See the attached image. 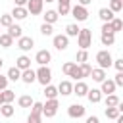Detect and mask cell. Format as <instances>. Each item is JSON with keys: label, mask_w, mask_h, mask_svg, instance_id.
Instances as JSON below:
<instances>
[{"label": "cell", "mask_w": 123, "mask_h": 123, "mask_svg": "<svg viewBox=\"0 0 123 123\" xmlns=\"http://www.w3.org/2000/svg\"><path fill=\"white\" fill-rule=\"evenodd\" d=\"M96 62H98V65L104 67V69H110V67L113 65V58H111V54H110L108 50H100V52L96 54Z\"/></svg>", "instance_id": "4"}, {"label": "cell", "mask_w": 123, "mask_h": 123, "mask_svg": "<svg viewBox=\"0 0 123 123\" xmlns=\"http://www.w3.org/2000/svg\"><path fill=\"white\" fill-rule=\"evenodd\" d=\"M77 44H79L81 48L92 46V31H90V29H81L79 35H77Z\"/></svg>", "instance_id": "2"}, {"label": "cell", "mask_w": 123, "mask_h": 123, "mask_svg": "<svg viewBox=\"0 0 123 123\" xmlns=\"http://www.w3.org/2000/svg\"><path fill=\"white\" fill-rule=\"evenodd\" d=\"M79 31H81V29H79L77 23H69V25L65 27V35H67V37H77Z\"/></svg>", "instance_id": "31"}, {"label": "cell", "mask_w": 123, "mask_h": 123, "mask_svg": "<svg viewBox=\"0 0 123 123\" xmlns=\"http://www.w3.org/2000/svg\"><path fill=\"white\" fill-rule=\"evenodd\" d=\"M86 98H88V102H92V104H98V102L102 100V90H100V88H88V92H86Z\"/></svg>", "instance_id": "18"}, {"label": "cell", "mask_w": 123, "mask_h": 123, "mask_svg": "<svg viewBox=\"0 0 123 123\" xmlns=\"http://www.w3.org/2000/svg\"><path fill=\"white\" fill-rule=\"evenodd\" d=\"M0 27H2V25H0Z\"/></svg>", "instance_id": "56"}, {"label": "cell", "mask_w": 123, "mask_h": 123, "mask_svg": "<svg viewBox=\"0 0 123 123\" xmlns=\"http://www.w3.org/2000/svg\"><path fill=\"white\" fill-rule=\"evenodd\" d=\"M52 42H54V48L62 52V50H67V46H69V37H67V35H54Z\"/></svg>", "instance_id": "6"}, {"label": "cell", "mask_w": 123, "mask_h": 123, "mask_svg": "<svg viewBox=\"0 0 123 123\" xmlns=\"http://www.w3.org/2000/svg\"><path fill=\"white\" fill-rule=\"evenodd\" d=\"M100 42H102L104 46H113V42H115V33H102V35H100Z\"/></svg>", "instance_id": "21"}, {"label": "cell", "mask_w": 123, "mask_h": 123, "mask_svg": "<svg viewBox=\"0 0 123 123\" xmlns=\"http://www.w3.org/2000/svg\"><path fill=\"white\" fill-rule=\"evenodd\" d=\"M115 121H117V123H123V113H119V117H117Z\"/></svg>", "instance_id": "49"}, {"label": "cell", "mask_w": 123, "mask_h": 123, "mask_svg": "<svg viewBox=\"0 0 123 123\" xmlns=\"http://www.w3.org/2000/svg\"><path fill=\"white\" fill-rule=\"evenodd\" d=\"M42 17H44L46 23H52V25H54V23L60 19V13H58V10H46V13H44Z\"/></svg>", "instance_id": "20"}, {"label": "cell", "mask_w": 123, "mask_h": 123, "mask_svg": "<svg viewBox=\"0 0 123 123\" xmlns=\"http://www.w3.org/2000/svg\"><path fill=\"white\" fill-rule=\"evenodd\" d=\"M2 65H4V60H2V58H0V69H2Z\"/></svg>", "instance_id": "52"}, {"label": "cell", "mask_w": 123, "mask_h": 123, "mask_svg": "<svg viewBox=\"0 0 123 123\" xmlns=\"http://www.w3.org/2000/svg\"><path fill=\"white\" fill-rule=\"evenodd\" d=\"M86 92H88V85L79 79V81L73 85V94H77V96H86Z\"/></svg>", "instance_id": "14"}, {"label": "cell", "mask_w": 123, "mask_h": 123, "mask_svg": "<svg viewBox=\"0 0 123 123\" xmlns=\"http://www.w3.org/2000/svg\"><path fill=\"white\" fill-rule=\"evenodd\" d=\"M58 2H71V0H58Z\"/></svg>", "instance_id": "53"}, {"label": "cell", "mask_w": 123, "mask_h": 123, "mask_svg": "<svg viewBox=\"0 0 123 123\" xmlns=\"http://www.w3.org/2000/svg\"><path fill=\"white\" fill-rule=\"evenodd\" d=\"M46 2H54V0H46Z\"/></svg>", "instance_id": "54"}, {"label": "cell", "mask_w": 123, "mask_h": 123, "mask_svg": "<svg viewBox=\"0 0 123 123\" xmlns=\"http://www.w3.org/2000/svg\"><path fill=\"white\" fill-rule=\"evenodd\" d=\"M4 104V96H2V90H0V106Z\"/></svg>", "instance_id": "51"}, {"label": "cell", "mask_w": 123, "mask_h": 123, "mask_svg": "<svg viewBox=\"0 0 123 123\" xmlns=\"http://www.w3.org/2000/svg\"><path fill=\"white\" fill-rule=\"evenodd\" d=\"M121 100H119V96L115 94V92H111V94H106V106H117Z\"/></svg>", "instance_id": "34"}, {"label": "cell", "mask_w": 123, "mask_h": 123, "mask_svg": "<svg viewBox=\"0 0 123 123\" xmlns=\"http://www.w3.org/2000/svg\"><path fill=\"white\" fill-rule=\"evenodd\" d=\"M2 96H4V102H13L15 92H13V90H10V88H4V90H2Z\"/></svg>", "instance_id": "37"}, {"label": "cell", "mask_w": 123, "mask_h": 123, "mask_svg": "<svg viewBox=\"0 0 123 123\" xmlns=\"http://www.w3.org/2000/svg\"><path fill=\"white\" fill-rule=\"evenodd\" d=\"M6 75H8V79H10V81H13V83H15V81H21V69H19L17 65L10 67Z\"/></svg>", "instance_id": "22"}, {"label": "cell", "mask_w": 123, "mask_h": 123, "mask_svg": "<svg viewBox=\"0 0 123 123\" xmlns=\"http://www.w3.org/2000/svg\"><path fill=\"white\" fill-rule=\"evenodd\" d=\"M121 33H123V29H121Z\"/></svg>", "instance_id": "55"}, {"label": "cell", "mask_w": 123, "mask_h": 123, "mask_svg": "<svg viewBox=\"0 0 123 123\" xmlns=\"http://www.w3.org/2000/svg\"><path fill=\"white\" fill-rule=\"evenodd\" d=\"M110 23H111V27H113V31H115V33H119V31L123 29V21H121L119 17H113Z\"/></svg>", "instance_id": "39"}, {"label": "cell", "mask_w": 123, "mask_h": 123, "mask_svg": "<svg viewBox=\"0 0 123 123\" xmlns=\"http://www.w3.org/2000/svg\"><path fill=\"white\" fill-rule=\"evenodd\" d=\"M37 81H38L42 86L50 85V81H52V71H50L48 65H40V67L37 69Z\"/></svg>", "instance_id": "3"}, {"label": "cell", "mask_w": 123, "mask_h": 123, "mask_svg": "<svg viewBox=\"0 0 123 123\" xmlns=\"http://www.w3.org/2000/svg\"><path fill=\"white\" fill-rule=\"evenodd\" d=\"M117 108H119V111L123 113V102H119V104H117Z\"/></svg>", "instance_id": "50"}, {"label": "cell", "mask_w": 123, "mask_h": 123, "mask_svg": "<svg viewBox=\"0 0 123 123\" xmlns=\"http://www.w3.org/2000/svg\"><path fill=\"white\" fill-rule=\"evenodd\" d=\"M13 111H15V108L12 106V102H4V104L0 106V115H2V117H6V119H8V117H12V115H13Z\"/></svg>", "instance_id": "19"}, {"label": "cell", "mask_w": 123, "mask_h": 123, "mask_svg": "<svg viewBox=\"0 0 123 123\" xmlns=\"http://www.w3.org/2000/svg\"><path fill=\"white\" fill-rule=\"evenodd\" d=\"M27 2H29V0H13L15 6H27Z\"/></svg>", "instance_id": "47"}, {"label": "cell", "mask_w": 123, "mask_h": 123, "mask_svg": "<svg viewBox=\"0 0 123 123\" xmlns=\"http://www.w3.org/2000/svg\"><path fill=\"white\" fill-rule=\"evenodd\" d=\"M110 8L117 13V12H121L123 10V0H110Z\"/></svg>", "instance_id": "38"}, {"label": "cell", "mask_w": 123, "mask_h": 123, "mask_svg": "<svg viewBox=\"0 0 123 123\" xmlns=\"http://www.w3.org/2000/svg\"><path fill=\"white\" fill-rule=\"evenodd\" d=\"M113 67H115L117 71H123V58H119V60H115V62H113Z\"/></svg>", "instance_id": "45"}, {"label": "cell", "mask_w": 123, "mask_h": 123, "mask_svg": "<svg viewBox=\"0 0 123 123\" xmlns=\"http://www.w3.org/2000/svg\"><path fill=\"white\" fill-rule=\"evenodd\" d=\"M104 113H106V117H108V119H113V121H115V119L119 117V113H121V111H119V108H117V106H106V111H104Z\"/></svg>", "instance_id": "26"}, {"label": "cell", "mask_w": 123, "mask_h": 123, "mask_svg": "<svg viewBox=\"0 0 123 123\" xmlns=\"http://www.w3.org/2000/svg\"><path fill=\"white\" fill-rule=\"evenodd\" d=\"M115 88H117V85H115V81L113 79H104L102 83H100V90H102V94H111V92H115Z\"/></svg>", "instance_id": "11"}, {"label": "cell", "mask_w": 123, "mask_h": 123, "mask_svg": "<svg viewBox=\"0 0 123 123\" xmlns=\"http://www.w3.org/2000/svg\"><path fill=\"white\" fill-rule=\"evenodd\" d=\"M75 67H77V63H75V62H65V63L62 65V71H63L67 77H71V73L75 71Z\"/></svg>", "instance_id": "32"}, {"label": "cell", "mask_w": 123, "mask_h": 123, "mask_svg": "<svg viewBox=\"0 0 123 123\" xmlns=\"http://www.w3.org/2000/svg\"><path fill=\"white\" fill-rule=\"evenodd\" d=\"M13 40H15V38H13L10 33H0V46H2V48H10V46L13 44Z\"/></svg>", "instance_id": "23"}, {"label": "cell", "mask_w": 123, "mask_h": 123, "mask_svg": "<svg viewBox=\"0 0 123 123\" xmlns=\"http://www.w3.org/2000/svg\"><path fill=\"white\" fill-rule=\"evenodd\" d=\"M33 46H35L33 37H19L17 38V48L21 52H29V50H33Z\"/></svg>", "instance_id": "9"}, {"label": "cell", "mask_w": 123, "mask_h": 123, "mask_svg": "<svg viewBox=\"0 0 123 123\" xmlns=\"http://www.w3.org/2000/svg\"><path fill=\"white\" fill-rule=\"evenodd\" d=\"M81 65V73H83V79L85 77H90V73H92V65L88 63V62H83V63H79Z\"/></svg>", "instance_id": "35"}, {"label": "cell", "mask_w": 123, "mask_h": 123, "mask_svg": "<svg viewBox=\"0 0 123 123\" xmlns=\"http://www.w3.org/2000/svg\"><path fill=\"white\" fill-rule=\"evenodd\" d=\"M42 106H44L42 102H35V104L31 106V111H33V113H38V115H42Z\"/></svg>", "instance_id": "40"}, {"label": "cell", "mask_w": 123, "mask_h": 123, "mask_svg": "<svg viewBox=\"0 0 123 123\" xmlns=\"http://www.w3.org/2000/svg\"><path fill=\"white\" fill-rule=\"evenodd\" d=\"M35 62H37L38 65H48V63L52 62V54H50L48 50H38L37 56H35Z\"/></svg>", "instance_id": "10"}, {"label": "cell", "mask_w": 123, "mask_h": 123, "mask_svg": "<svg viewBox=\"0 0 123 123\" xmlns=\"http://www.w3.org/2000/svg\"><path fill=\"white\" fill-rule=\"evenodd\" d=\"M102 33H115L110 21H104V25H102Z\"/></svg>", "instance_id": "43"}, {"label": "cell", "mask_w": 123, "mask_h": 123, "mask_svg": "<svg viewBox=\"0 0 123 123\" xmlns=\"http://www.w3.org/2000/svg\"><path fill=\"white\" fill-rule=\"evenodd\" d=\"M79 4H83V6H88V4H92V0H79Z\"/></svg>", "instance_id": "48"}, {"label": "cell", "mask_w": 123, "mask_h": 123, "mask_svg": "<svg viewBox=\"0 0 123 123\" xmlns=\"http://www.w3.org/2000/svg\"><path fill=\"white\" fill-rule=\"evenodd\" d=\"M58 13H60V15L71 13V4H69V2H58Z\"/></svg>", "instance_id": "28"}, {"label": "cell", "mask_w": 123, "mask_h": 123, "mask_svg": "<svg viewBox=\"0 0 123 123\" xmlns=\"http://www.w3.org/2000/svg\"><path fill=\"white\" fill-rule=\"evenodd\" d=\"M58 108H60V104H58V98H46V102H44V106H42V117H54L56 113H58Z\"/></svg>", "instance_id": "1"}, {"label": "cell", "mask_w": 123, "mask_h": 123, "mask_svg": "<svg viewBox=\"0 0 123 123\" xmlns=\"http://www.w3.org/2000/svg\"><path fill=\"white\" fill-rule=\"evenodd\" d=\"M0 25L6 27V29H8L10 25H13V15H12V13H2V15H0Z\"/></svg>", "instance_id": "30"}, {"label": "cell", "mask_w": 123, "mask_h": 123, "mask_svg": "<svg viewBox=\"0 0 123 123\" xmlns=\"http://www.w3.org/2000/svg\"><path fill=\"white\" fill-rule=\"evenodd\" d=\"M27 10L31 15H40L44 10V0H29L27 2Z\"/></svg>", "instance_id": "8"}, {"label": "cell", "mask_w": 123, "mask_h": 123, "mask_svg": "<svg viewBox=\"0 0 123 123\" xmlns=\"http://www.w3.org/2000/svg\"><path fill=\"white\" fill-rule=\"evenodd\" d=\"M90 77H92V81H96V83H102L104 79H106V69L104 67H92V73H90Z\"/></svg>", "instance_id": "16"}, {"label": "cell", "mask_w": 123, "mask_h": 123, "mask_svg": "<svg viewBox=\"0 0 123 123\" xmlns=\"http://www.w3.org/2000/svg\"><path fill=\"white\" fill-rule=\"evenodd\" d=\"M113 13H115V12H113L110 6H108V8H100V10H98V17H100L102 21H111V19L115 17Z\"/></svg>", "instance_id": "15"}, {"label": "cell", "mask_w": 123, "mask_h": 123, "mask_svg": "<svg viewBox=\"0 0 123 123\" xmlns=\"http://www.w3.org/2000/svg\"><path fill=\"white\" fill-rule=\"evenodd\" d=\"M8 33H10V35H12L13 38H19V37H23V29H21L19 25H15V23L8 27Z\"/></svg>", "instance_id": "29"}, {"label": "cell", "mask_w": 123, "mask_h": 123, "mask_svg": "<svg viewBox=\"0 0 123 123\" xmlns=\"http://www.w3.org/2000/svg\"><path fill=\"white\" fill-rule=\"evenodd\" d=\"M58 90H60L62 96H69V94H73V85H71V81H62V83L58 85Z\"/></svg>", "instance_id": "17"}, {"label": "cell", "mask_w": 123, "mask_h": 123, "mask_svg": "<svg viewBox=\"0 0 123 123\" xmlns=\"http://www.w3.org/2000/svg\"><path fill=\"white\" fill-rule=\"evenodd\" d=\"M71 15H73L77 21H86V19H88V10H86V6L77 4V6L71 8Z\"/></svg>", "instance_id": "5"}, {"label": "cell", "mask_w": 123, "mask_h": 123, "mask_svg": "<svg viewBox=\"0 0 123 123\" xmlns=\"http://www.w3.org/2000/svg\"><path fill=\"white\" fill-rule=\"evenodd\" d=\"M27 121H29V123H40V121H42V115H38V113H33V111H31V113H29V117H27Z\"/></svg>", "instance_id": "41"}, {"label": "cell", "mask_w": 123, "mask_h": 123, "mask_svg": "<svg viewBox=\"0 0 123 123\" xmlns=\"http://www.w3.org/2000/svg\"><path fill=\"white\" fill-rule=\"evenodd\" d=\"M15 65H17V67L23 71V69L31 67V58H29V56H25V54H23V56H19V58L15 60Z\"/></svg>", "instance_id": "24"}, {"label": "cell", "mask_w": 123, "mask_h": 123, "mask_svg": "<svg viewBox=\"0 0 123 123\" xmlns=\"http://www.w3.org/2000/svg\"><path fill=\"white\" fill-rule=\"evenodd\" d=\"M12 15H13V19L21 21V19H25V17H27V15H31V13H29L27 6H13V10H12Z\"/></svg>", "instance_id": "13"}, {"label": "cell", "mask_w": 123, "mask_h": 123, "mask_svg": "<svg viewBox=\"0 0 123 123\" xmlns=\"http://www.w3.org/2000/svg\"><path fill=\"white\" fill-rule=\"evenodd\" d=\"M8 75H2L0 73V90H4V88H8Z\"/></svg>", "instance_id": "42"}, {"label": "cell", "mask_w": 123, "mask_h": 123, "mask_svg": "<svg viewBox=\"0 0 123 123\" xmlns=\"http://www.w3.org/2000/svg\"><path fill=\"white\" fill-rule=\"evenodd\" d=\"M40 35H44V37H52L54 35V29H52V23H42L40 25Z\"/></svg>", "instance_id": "33"}, {"label": "cell", "mask_w": 123, "mask_h": 123, "mask_svg": "<svg viewBox=\"0 0 123 123\" xmlns=\"http://www.w3.org/2000/svg\"><path fill=\"white\" fill-rule=\"evenodd\" d=\"M86 123H98V117L96 115H90V117H86Z\"/></svg>", "instance_id": "46"}, {"label": "cell", "mask_w": 123, "mask_h": 123, "mask_svg": "<svg viewBox=\"0 0 123 123\" xmlns=\"http://www.w3.org/2000/svg\"><path fill=\"white\" fill-rule=\"evenodd\" d=\"M42 94H44L46 98H58L60 90H58V86H54V85H46L44 90H42Z\"/></svg>", "instance_id": "25"}, {"label": "cell", "mask_w": 123, "mask_h": 123, "mask_svg": "<svg viewBox=\"0 0 123 123\" xmlns=\"http://www.w3.org/2000/svg\"><path fill=\"white\" fill-rule=\"evenodd\" d=\"M113 81H115L117 86H123V71H117V75L113 77Z\"/></svg>", "instance_id": "44"}, {"label": "cell", "mask_w": 123, "mask_h": 123, "mask_svg": "<svg viewBox=\"0 0 123 123\" xmlns=\"http://www.w3.org/2000/svg\"><path fill=\"white\" fill-rule=\"evenodd\" d=\"M17 104H19V108H31V106L35 104V100H33L29 94H23V96H19Z\"/></svg>", "instance_id": "27"}, {"label": "cell", "mask_w": 123, "mask_h": 123, "mask_svg": "<svg viewBox=\"0 0 123 123\" xmlns=\"http://www.w3.org/2000/svg\"><path fill=\"white\" fill-rule=\"evenodd\" d=\"M21 81H23L25 85H33V83L37 81V71L31 69V67L23 69V71H21Z\"/></svg>", "instance_id": "12"}, {"label": "cell", "mask_w": 123, "mask_h": 123, "mask_svg": "<svg viewBox=\"0 0 123 123\" xmlns=\"http://www.w3.org/2000/svg\"><path fill=\"white\" fill-rule=\"evenodd\" d=\"M88 60V52H86V48H81L79 52H77V63H83V62H86Z\"/></svg>", "instance_id": "36"}, {"label": "cell", "mask_w": 123, "mask_h": 123, "mask_svg": "<svg viewBox=\"0 0 123 123\" xmlns=\"http://www.w3.org/2000/svg\"><path fill=\"white\" fill-rule=\"evenodd\" d=\"M67 115H69L71 119H81V117H85V106H83V104H71V106L67 108Z\"/></svg>", "instance_id": "7"}]
</instances>
